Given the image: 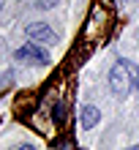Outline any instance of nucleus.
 Returning a JSON list of instances; mask_svg holds the SVG:
<instances>
[{"label":"nucleus","mask_w":139,"mask_h":150,"mask_svg":"<svg viewBox=\"0 0 139 150\" xmlns=\"http://www.w3.org/2000/svg\"><path fill=\"white\" fill-rule=\"evenodd\" d=\"M109 85L115 96H128L131 90L139 87V68L131 60H120V63L109 71Z\"/></svg>","instance_id":"nucleus-1"},{"label":"nucleus","mask_w":139,"mask_h":150,"mask_svg":"<svg viewBox=\"0 0 139 150\" xmlns=\"http://www.w3.org/2000/svg\"><path fill=\"white\" fill-rule=\"evenodd\" d=\"M0 8H3V0H0Z\"/></svg>","instance_id":"nucleus-8"},{"label":"nucleus","mask_w":139,"mask_h":150,"mask_svg":"<svg viewBox=\"0 0 139 150\" xmlns=\"http://www.w3.org/2000/svg\"><path fill=\"white\" fill-rule=\"evenodd\" d=\"M52 117H55V123H66V104L57 101L55 109H52Z\"/></svg>","instance_id":"nucleus-6"},{"label":"nucleus","mask_w":139,"mask_h":150,"mask_svg":"<svg viewBox=\"0 0 139 150\" xmlns=\"http://www.w3.org/2000/svg\"><path fill=\"white\" fill-rule=\"evenodd\" d=\"M28 38L30 41H36V44H57V36H55V30L49 28V25H44V22H33V25H28Z\"/></svg>","instance_id":"nucleus-4"},{"label":"nucleus","mask_w":139,"mask_h":150,"mask_svg":"<svg viewBox=\"0 0 139 150\" xmlns=\"http://www.w3.org/2000/svg\"><path fill=\"white\" fill-rule=\"evenodd\" d=\"M14 57L19 60V63H36V66H47L49 63L47 49H41L36 41H28L25 47H19V49L14 52Z\"/></svg>","instance_id":"nucleus-3"},{"label":"nucleus","mask_w":139,"mask_h":150,"mask_svg":"<svg viewBox=\"0 0 139 150\" xmlns=\"http://www.w3.org/2000/svg\"><path fill=\"white\" fill-rule=\"evenodd\" d=\"M109 16H112V11L104 3H95L93 6V11H90V16H87V22H85V38H101L104 33H107V28H109Z\"/></svg>","instance_id":"nucleus-2"},{"label":"nucleus","mask_w":139,"mask_h":150,"mask_svg":"<svg viewBox=\"0 0 139 150\" xmlns=\"http://www.w3.org/2000/svg\"><path fill=\"white\" fill-rule=\"evenodd\" d=\"M55 3H57V0H38V6H41V8H52Z\"/></svg>","instance_id":"nucleus-7"},{"label":"nucleus","mask_w":139,"mask_h":150,"mask_svg":"<svg viewBox=\"0 0 139 150\" xmlns=\"http://www.w3.org/2000/svg\"><path fill=\"white\" fill-rule=\"evenodd\" d=\"M101 120V112L93 107V104H85L82 107V128H95V123Z\"/></svg>","instance_id":"nucleus-5"}]
</instances>
